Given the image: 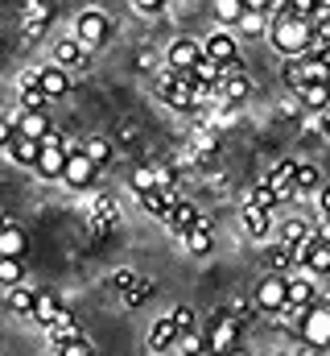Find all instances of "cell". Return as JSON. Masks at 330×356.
<instances>
[{
	"instance_id": "6da1fadb",
	"label": "cell",
	"mask_w": 330,
	"mask_h": 356,
	"mask_svg": "<svg viewBox=\"0 0 330 356\" xmlns=\"http://www.w3.org/2000/svg\"><path fill=\"white\" fill-rule=\"evenodd\" d=\"M268 42H272L285 58H302V54L314 46V21L289 13V8H281V13H272V33H268Z\"/></svg>"
},
{
	"instance_id": "7a4b0ae2",
	"label": "cell",
	"mask_w": 330,
	"mask_h": 356,
	"mask_svg": "<svg viewBox=\"0 0 330 356\" xmlns=\"http://www.w3.org/2000/svg\"><path fill=\"white\" fill-rule=\"evenodd\" d=\"M297 336H302L306 348H330V302L318 298V302L306 311V319L297 323Z\"/></svg>"
},
{
	"instance_id": "3957f363",
	"label": "cell",
	"mask_w": 330,
	"mask_h": 356,
	"mask_svg": "<svg viewBox=\"0 0 330 356\" xmlns=\"http://www.w3.org/2000/svg\"><path fill=\"white\" fill-rule=\"evenodd\" d=\"M256 307H260V311H268V315L289 311V277L268 269V273L260 277V286H256Z\"/></svg>"
},
{
	"instance_id": "277c9868",
	"label": "cell",
	"mask_w": 330,
	"mask_h": 356,
	"mask_svg": "<svg viewBox=\"0 0 330 356\" xmlns=\"http://www.w3.org/2000/svg\"><path fill=\"white\" fill-rule=\"evenodd\" d=\"M75 38H79L82 46H103L107 38H112V17L103 13V8H82L79 17H75Z\"/></svg>"
},
{
	"instance_id": "5b68a950",
	"label": "cell",
	"mask_w": 330,
	"mask_h": 356,
	"mask_svg": "<svg viewBox=\"0 0 330 356\" xmlns=\"http://www.w3.org/2000/svg\"><path fill=\"white\" fill-rule=\"evenodd\" d=\"M236 340H240V319L227 315V311H219L211 319V327H207V348L215 356H232L236 353Z\"/></svg>"
},
{
	"instance_id": "8992f818",
	"label": "cell",
	"mask_w": 330,
	"mask_h": 356,
	"mask_svg": "<svg viewBox=\"0 0 330 356\" xmlns=\"http://www.w3.org/2000/svg\"><path fill=\"white\" fill-rule=\"evenodd\" d=\"M202 54H207V58H215V63H219L223 71H244L236 38H232V33H223V29H219V33H211V38L202 42Z\"/></svg>"
},
{
	"instance_id": "52a82bcc",
	"label": "cell",
	"mask_w": 330,
	"mask_h": 356,
	"mask_svg": "<svg viewBox=\"0 0 330 356\" xmlns=\"http://www.w3.org/2000/svg\"><path fill=\"white\" fill-rule=\"evenodd\" d=\"M67 186H75V191H82V186H91L95 178H99V166L91 162V154L87 149H71L67 154Z\"/></svg>"
},
{
	"instance_id": "ba28073f",
	"label": "cell",
	"mask_w": 330,
	"mask_h": 356,
	"mask_svg": "<svg viewBox=\"0 0 330 356\" xmlns=\"http://www.w3.org/2000/svg\"><path fill=\"white\" fill-rule=\"evenodd\" d=\"M198 58H202V42H194V38H177L165 50V67H173V71H194Z\"/></svg>"
},
{
	"instance_id": "9c48e42d",
	"label": "cell",
	"mask_w": 330,
	"mask_h": 356,
	"mask_svg": "<svg viewBox=\"0 0 330 356\" xmlns=\"http://www.w3.org/2000/svg\"><path fill=\"white\" fill-rule=\"evenodd\" d=\"M87 50H91V46H82L79 38H58V42H54V63H58L62 71H82V67H87Z\"/></svg>"
},
{
	"instance_id": "30bf717a",
	"label": "cell",
	"mask_w": 330,
	"mask_h": 356,
	"mask_svg": "<svg viewBox=\"0 0 330 356\" xmlns=\"http://www.w3.org/2000/svg\"><path fill=\"white\" fill-rule=\"evenodd\" d=\"M293 178H297V162H277V166L264 175V182L277 191V199H281V203H289V199L297 195V182H293Z\"/></svg>"
},
{
	"instance_id": "8fae6325",
	"label": "cell",
	"mask_w": 330,
	"mask_h": 356,
	"mask_svg": "<svg viewBox=\"0 0 330 356\" xmlns=\"http://www.w3.org/2000/svg\"><path fill=\"white\" fill-rule=\"evenodd\" d=\"M162 224L169 228V232H173V236H186L190 228H198V224H202V211H198L194 203H182V199H177V207L165 216Z\"/></svg>"
},
{
	"instance_id": "7c38bea8",
	"label": "cell",
	"mask_w": 330,
	"mask_h": 356,
	"mask_svg": "<svg viewBox=\"0 0 330 356\" xmlns=\"http://www.w3.org/2000/svg\"><path fill=\"white\" fill-rule=\"evenodd\" d=\"M67 154H71L67 145H42V158H37L33 170L42 178H62L67 175Z\"/></svg>"
},
{
	"instance_id": "4fadbf2b",
	"label": "cell",
	"mask_w": 330,
	"mask_h": 356,
	"mask_svg": "<svg viewBox=\"0 0 330 356\" xmlns=\"http://www.w3.org/2000/svg\"><path fill=\"white\" fill-rule=\"evenodd\" d=\"M215 88H219V99H227V104H244L252 95V83H248L244 71H223V79Z\"/></svg>"
},
{
	"instance_id": "5bb4252c",
	"label": "cell",
	"mask_w": 330,
	"mask_h": 356,
	"mask_svg": "<svg viewBox=\"0 0 330 356\" xmlns=\"http://www.w3.org/2000/svg\"><path fill=\"white\" fill-rule=\"evenodd\" d=\"M46 104H50V95L37 83V71H25L21 75V108L25 112H46Z\"/></svg>"
},
{
	"instance_id": "9a60e30c",
	"label": "cell",
	"mask_w": 330,
	"mask_h": 356,
	"mask_svg": "<svg viewBox=\"0 0 330 356\" xmlns=\"http://www.w3.org/2000/svg\"><path fill=\"white\" fill-rule=\"evenodd\" d=\"M4 154H8L17 166H29V170H33V166H37V158H42V141H33V137L17 133V137H12V145H8Z\"/></svg>"
},
{
	"instance_id": "2e32d148",
	"label": "cell",
	"mask_w": 330,
	"mask_h": 356,
	"mask_svg": "<svg viewBox=\"0 0 330 356\" xmlns=\"http://www.w3.org/2000/svg\"><path fill=\"white\" fill-rule=\"evenodd\" d=\"M37 83H42V91H46L50 99H62V95L71 91V71H62L58 63H54V67H42V71H37Z\"/></svg>"
},
{
	"instance_id": "e0dca14e",
	"label": "cell",
	"mask_w": 330,
	"mask_h": 356,
	"mask_svg": "<svg viewBox=\"0 0 330 356\" xmlns=\"http://www.w3.org/2000/svg\"><path fill=\"white\" fill-rule=\"evenodd\" d=\"M244 232L252 236V241H264L268 236V228H272V211L268 207H256V203H244Z\"/></svg>"
},
{
	"instance_id": "ac0fdd59",
	"label": "cell",
	"mask_w": 330,
	"mask_h": 356,
	"mask_svg": "<svg viewBox=\"0 0 330 356\" xmlns=\"http://www.w3.org/2000/svg\"><path fill=\"white\" fill-rule=\"evenodd\" d=\"M29 249V232L21 224H4L0 228V257H25Z\"/></svg>"
},
{
	"instance_id": "d6986e66",
	"label": "cell",
	"mask_w": 330,
	"mask_h": 356,
	"mask_svg": "<svg viewBox=\"0 0 330 356\" xmlns=\"http://www.w3.org/2000/svg\"><path fill=\"white\" fill-rule=\"evenodd\" d=\"M141 199V207L149 211V216H157V220H165L173 207H177V195L173 191H162V186H153V191H145V195H137Z\"/></svg>"
},
{
	"instance_id": "ffe728a7",
	"label": "cell",
	"mask_w": 330,
	"mask_h": 356,
	"mask_svg": "<svg viewBox=\"0 0 330 356\" xmlns=\"http://www.w3.org/2000/svg\"><path fill=\"white\" fill-rule=\"evenodd\" d=\"M306 112H330V83H306L293 91Z\"/></svg>"
},
{
	"instance_id": "44dd1931",
	"label": "cell",
	"mask_w": 330,
	"mask_h": 356,
	"mask_svg": "<svg viewBox=\"0 0 330 356\" xmlns=\"http://www.w3.org/2000/svg\"><path fill=\"white\" fill-rule=\"evenodd\" d=\"M116 220H120V211H116L112 199H99V203L91 207V232H95V236H107V232L116 228Z\"/></svg>"
},
{
	"instance_id": "7402d4cb",
	"label": "cell",
	"mask_w": 330,
	"mask_h": 356,
	"mask_svg": "<svg viewBox=\"0 0 330 356\" xmlns=\"http://www.w3.org/2000/svg\"><path fill=\"white\" fill-rule=\"evenodd\" d=\"M62 311H67V307H62V302H58L54 294H46V290H37V302H33V319H37V323H42L46 332L54 327V319H58Z\"/></svg>"
},
{
	"instance_id": "603a6c76",
	"label": "cell",
	"mask_w": 330,
	"mask_h": 356,
	"mask_svg": "<svg viewBox=\"0 0 330 356\" xmlns=\"http://www.w3.org/2000/svg\"><path fill=\"white\" fill-rule=\"evenodd\" d=\"M264 269H272V273H289V269H297V257H293V249H289L285 241L268 245V253H264Z\"/></svg>"
},
{
	"instance_id": "cb8c5ba5",
	"label": "cell",
	"mask_w": 330,
	"mask_h": 356,
	"mask_svg": "<svg viewBox=\"0 0 330 356\" xmlns=\"http://www.w3.org/2000/svg\"><path fill=\"white\" fill-rule=\"evenodd\" d=\"M173 340H182V327L173 323V315H169V319H157L153 332H149V348H153V353H165Z\"/></svg>"
},
{
	"instance_id": "d4e9b609",
	"label": "cell",
	"mask_w": 330,
	"mask_h": 356,
	"mask_svg": "<svg viewBox=\"0 0 330 356\" xmlns=\"http://www.w3.org/2000/svg\"><path fill=\"white\" fill-rule=\"evenodd\" d=\"M306 273H318V277H330V245L322 241H310L306 245Z\"/></svg>"
},
{
	"instance_id": "484cf974",
	"label": "cell",
	"mask_w": 330,
	"mask_h": 356,
	"mask_svg": "<svg viewBox=\"0 0 330 356\" xmlns=\"http://www.w3.org/2000/svg\"><path fill=\"white\" fill-rule=\"evenodd\" d=\"M182 241H186V249H190V253H198V257H207V253L215 249V236H211V220L202 216V224H198V228H190V232H186Z\"/></svg>"
},
{
	"instance_id": "4316f807",
	"label": "cell",
	"mask_w": 330,
	"mask_h": 356,
	"mask_svg": "<svg viewBox=\"0 0 330 356\" xmlns=\"http://www.w3.org/2000/svg\"><path fill=\"white\" fill-rule=\"evenodd\" d=\"M236 29L248 33V38H264V33H272V13H256V8H248Z\"/></svg>"
},
{
	"instance_id": "83f0119b",
	"label": "cell",
	"mask_w": 330,
	"mask_h": 356,
	"mask_svg": "<svg viewBox=\"0 0 330 356\" xmlns=\"http://www.w3.org/2000/svg\"><path fill=\"white\" fill-rule=\"evenodd\" d=\"M50 129H54V124H50L46 112H21V120H17V133H25V137H33V141H42Z\"/></svg>"
},
{
	"instance_id": "f1b7e54d",
	"label": "cell",
	"mask_w": 330,
	"mask_h": 356,
	"mask_svg": "<svg viewBox=\"0 0 330 356\" xmlns=\"http://www.w3.org/2000/svg\"><path fill=\"white\" fill-rule=\"evenodd\" d=\"M33 302H37V290L33 286H8V311H17V315H33Z\"/></svg>"
},
{
	"instance_id": "f546056e",
	"label": "cell",
	"mask_w": 330,
	"mask_h": 356,
	"mask_svg": "<svg viewBox=\"0 0 330 356\" xmlns=\"http://www.w3.org/2000/svg\"><path fill=\"white\" fill-rule=\"evenodd\" d=\"M50 340H54V344H71V340H82V332H79V323H75V315H71V311H62V315L54 319V327H50Z\"/></svg>"
},
{
	"instance_id": "4dcf8cb0",
	"label": "cell",
	"mask_w": 330,
	"mask_h": 356,
	"mask_svg": "<svg viewBox=\"0 0 330 356\" xmlns=\"http://www.w3.org/2000/svg\"><path fill=\"white\" fill-rule=\"evenodd\" d=\"M314 302H318V290L306 277H289V307H314Z\"/></svg>"
},
{
	"instance_id": "1f68e13d",
	"label": "cell",
	"mask_w": 330,
	"mask_h": 356,
	"mask_svg": "<svg viewBox=\"0 0 330 356\" xmlns=\"http://www.w3.org/2000/svg\"><path fill=\"white\" fill-rule=\"evenodd\" d=\"M293 182H297V195H314V191H322V170L310 166V162H302Z\"/></svg>"
},
{
	"instance_id": "d6a6232c",
	"label": "cell",
	"mask_w": 330,
	"mask_h": 356,
	"mask_svg": "<svg viewBox=\"0 0 330 356\" xmlns=\"http://www.w3.org/2000/svg\"><path fill=\"white\" fill-rule=\"evenodd\" d=\"M190 79H194V83H219V79H223V67H219L215 58H207V54H202V58L194 63Z\"/></svg>"
},
{
	"instance_id": "836d02e7",
	"label": "cell",
	"mask_w": 330,
	"mask_h": 356,
	"mask_svg": "<svg viewBox=\"0 0 330 356\" xmlns=\"http://www.w3.org/2000/svg\"><path fill=\"white\" fill-rule=\"evenodd\" d=\"M25 282V261L21 257H0V286H21Z\"/></svg>"
},
{
	"instance_id": "e575fe53",
	"label": "cell",
	"mask_w": 330,
	"mask_h": 356,
	"mask_svg": "<svg viewBox=\"0 0 330 356\" xmlns=\"http://www.w3.org/2000/svg\"><path fill=\"white\" fill-rule=\"evenodd\" d=\"M149 294H153V282H149V277H137V282H132L128 290H120V298H124V307H141V302H145Z\"/></svg>"
},
{
	"instance_id": "d590c367",
	"label": "cell",
	"mask_w": 330,
	"mask_h": 356,
	"mask_svg": "<svg viewBox=\"0 0 330 356\" xmlns=\"http://www.w3.org/2000/svg\"><path fill=\"white\" fill-rule=\"evenodd\" d=\"M82 149L91 154V162H95V166H107V162H112V141H107V137H91Z\"/></svg>"
},
{
	"instance_id": "8d00e7d4",
	"label": "cell",
	"mask_w": 330,
	"mask_h": 356,
	"mask_svg": "<svg viewBox=\"0 0 330 356\" xmlns=\"http://www.w3.org/2000/svg\"><path fill=\"white\" fill-rule=\"evenodd\" d=\"M153 186H157V170H153L149 162H141V166L132 170V191L145 195V191H153Z\"/></svg>"
},
{
	"instance_id": "74e56055",
	"label": "cell",
	"mask_w": 330,
	"mask_h": 356,
	"mask_svg": "<svg viewBox=\"0 0 330 356\" xmlns=\"http://www.w3.org/2000/svg\"><path fill=\"white\" fill-rule=\"evenodd\" d=\"M285 88L289 91L306 88V63L302 58H285Z\"/></svg>"
},
{
	"instance_id": "f35d334b",
	"label": "cell",
	"mask_w": 330,
	"mask_h": 356,
	"mask_svg": "<svg viewBox=\"0 0 330 356\" xmlns=\"http://www.w3.org/2000/svg\"><path fill=\"white\" fill-rule=\"evenodd\" d=\"M215 13H219V21H227V25H240V17L248 13V4L244 0H219Z\"/></svg>"
},
{
	"instance_id": "ab89813d",
	"label": "cell",
	"mask_w": 330,
	"mask_h": 356,
	"mask_svg": "<svg viewBox=\"0 0 330 356\" xmlns=\"http://www.w3.org/2000/svg\"><path fill=\"white\" fill-rule=\"evenodd\" d=\"M215 145H219V129H215V124H207V129L194 133V149H198V154H211Z\"/></svg>"
},
{
	"instance_id": "60d3db41",
	"label": "cell",
	"mask_w": 330,
	"mask_h": 356,
	"mask_svg": "<svg viewBox=\"0 0 330 356\" xmlns=\"http://www.w3.org/2000/svg\"><path fill=\"white\" fill-rule=\"evenodd\" d=\"M248 203H256V207H268V211H272V207H277L281 199H277V191H272L268 182H260V186H256V191L248 195Z\"/></svg>"
},
{
	"instance_id": "b9f144b4",
	"label": "cell",
	"mask_w": 330,
	"mask_h": 356,
	"mask_svg": "<svg viewBox=\"0 0 330 356\" xmlns=\"http://www.w3.org/2000/svg\"><path fill=\"white\" fill-rule=\"evenodd\" d=\"M322 4H327V0H285V8H289V13H297V17H314Z\"/></svg>"
},
{
	"instance_id": "7bdbcfd3",
	"label": "cell",
	"mask_w": 330,
	"mask_h": 356,
	"mask_svg": "<svg viewBox=\"0 0 330 356\" xmlns=\"http://www.w3.org/2000/svg\"><path fill=\"white\" fill-rule=\"evenodd\" d=\"M194 319H198V315H194L190 307H173V323H177L182 332H194Z\"/></svg>"
},
{
	"instance_id": "ee69618b",
	"label": "cell",
	"mask_w": 330,
	"mask_h": 356,
	"mask_svg": "<svg viewBox=\"0 0 330 356\" xmlns=\"http://www.w3.org/2000/svg\"><path fill=\"white\" fill-rule=\"evenodd\" d=\"M58 356H91L87 340H71V344H58Z\"/></svg>"
},
{
	"instance_id": "f6af8a7d",
	"label": "cell",
	"mask_w": 330,
	"mask_h": 356,
	"mask_svg": "<svg viewBox=\"0 0 330 356\" xmlns=\"http://www.w3.org/2000/svg\"><path fill=\"white\" fill-rule=\"evenodd\" d=\"M153 170H157V186H162V191H173V186H177L173 166H153Z\"/></svg>"
},
{
	"instance_id": "bcb514c9",
	"label": "cell",
	"mask_w": 330,
	"mask_h": 356,
	"mask_svg": "<svg viewBox=\"0 0 330 356\" xmlns=\"http://www.w3.org/2000/svg\"><path fill=\"white\" fill-rule=\"evenodd\" d=\"M12 137H17V124H12L8 116H0V149H8V145H12Z\"/></svg>"
},
{
	"instance_id": "7dc6e473",
	"label": "cell",
	"mask_w": 330,
	"mask_h": 356,
	"mask_svg": "<svg viewBox=\"0 0 330 356\" xmlns=\"http://www.w3.org/2000/svg\"><path fill=\"white\" fill-rule=\"evenodd\" d=\"M132 282H137V273H132V269H120V273H112V286H116V290H128Z\"/></svg>"
},
{
	"instance_id": "c3c4849f",
	"label": "cell",
	"mask_w": 330,
	"mask_h": 356,
	"mask_svg": "<svg viewBox=\"0 0 330 356\" xmlns=\"http://www.w3.org/2000/svg\"><path fill=\"white\" fill-rule=\"evenodd\" d=\"M137 137H141V124L124 120V124H120V141H137Z\"/></svg>"
},
{
	"instance_id": "681fc988",
	"label": "cell",
	"mask_w": 330,
	"mask_h": 356,
	"mask_svg": "<svg viewBox=\"0 0 330 356\" xmlns=\"http://www.w3.org/2000/svg\"><path fill=\"white\" fill-rule=\"evenodd\" d=\"M314 241L330 245V216H322V220H318V228H314Z\"/></svg>"
},
{
	"instance_id": "f907efd6",
	"label": "cell",
	"mask_w": 330,
	"mask_h": 356,
	"mask_svg": "<svg viewBox=\"0 0 330 356\" xmlns=\"http://www.w3.org/2000/svg\"><path fill=\"white\" fill-rule=\"evenodd\" d=\"M248 8H256V13H277V0H244Z\"/></svg>"
},
{
	"instance_id": "816d5d0a",
	"label": "cell",
	"mask_w": 330,
	"mask_h": 356,
	"mask_svg": "<svg viewBox=\"0 0 330 356\" xmlns=\"http://www.w3.org/2000/svg\"><path fill=\"white\" fill-rule=\"evenodd\" d=\"M141 13H157V8H165V0H132Z\"/></svg>"
},
{
	"instance_id": "f5cc1de1",
	"label": "cell",
	"mask_w": 330,
	"mask_h": 356,
	"mask_svg": "<svg viewBox=\"0 0 330 356\" xmlns=\"http://www.w3.org/2000/svg\"><path fill=\"white\" fill-rule=\"evenodd\" d=\"M318 211H322V216H330V186H322V191H318Z\"/></svg>"
},
{
	"instance_id": "db71d44e",
	"label": "cell",
	"mask_w": 330,
	"mask_h": 356,
	"mask_svg": "<svg viewBox=\"0 0 330 356\" xmlns=\"http://www.w3.org/2000/svg\"><path fill=\"white\" fill-rule=\"evenodd\" d=\"M322 137L330 141V112H327V120H322Z\"/></svg>"
},
{
	"instance_id": "11a10c76",
	"label": "cell",
	"mask_w": 330,
	"mask_h": 356,
	"mask_svg": "<svg viewBox=\"0 0 330 356\" xmlns=\"http://www.w3.org/2000/svg\"><path fill=\"white\" fill-rule=\"evenodd\" d=\"M4 224H8V216H0V228H4Z\"/></svg>"
},
{
	"instance_id": "9f6ffc18",
	"label": "cell",
	"mask_w": 330,
	"mask_h": 356,
	"mask_svg": "<svg viewBox=\"0 0 330 356\" xmlns=\"http://www.w3.org/2000/svg\"><path fill=\"white\" fill-rule=\"evenodd\" d=\"M232 356H240V353H232Z\"/></svg>"
}]
</instances>
